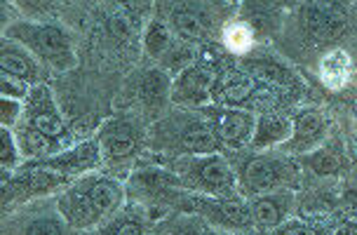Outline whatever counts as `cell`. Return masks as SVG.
<instances>
[{"mask_svg": "<svg viewBox=\"0 0 357 235\" xmlns=\"http://www.w3.org/2000/svg\"><path fill=\"white\" fill-rule=\"evenodd\" d=\"M172 33L167 29V24L160 22V19H153V22L146 26V33H144V47H146V54L153 56V59H165L167 52L172 50Z\"/></svg>", "mask_w": 357, "mask_h": 235, "instance_id": "cell-26", "label": "cell"}, {"mask_svg": "<svg viewBox=\"0 0 357 235\" xmlns=\"http://www.w3.org/2000/svg\"><path fill=\"white\" fill-rule=\"evenodd\" d=\"M334 235H357V224H355V221H350V224H343V226L336 228Z\"/></svg>", "mask_w": 357, "mask_h": 235, "instance_id": "cell-35", "label": "cell"}, {"mask_svg": "<svg viewBox=\"0 0 357 235\" xmlns=\"http://www.w3.org/2000/svg\"><path fill=\"white\" fill-rule=\"evenodd\" d=\"M123 200L125 188L120 181L104 174H85L56 198V207L68 226L87 231L113 217Z\"/></svg>", "mask_w": 357, "mask_h": 235, "instance_id": "cell-1", "label": "cell"}, {"mask_svg": "<svg viewBox=\"0 0 357 235\" xmlns=\"http://www.w3.org/2000/svg\"><path fill=\"white\" fill-rule=\"evenodd\" d=\"M193 209L209 226L223 228L226 233L250 231L254 226L252 209L238 198H209V195H195Z\"/></svg>", "mask_w": 357, "mask_h": 235, "instance_id": "cell-6", "label": "cell"}, {"mask_svg": "<svg viewBox=\"0 0 357 235\" xmlns=\"http://www.w3.org/2000/svg\"><path fill=\"white\" fill-rule=\"evenodd\" d=\"M341 162H343V158L339 151L324 149V146H320V149L312 151L308 156V167L315 169L317 174H339Z\"/></svg>", "mask_w": 357, "mask_h": 235, "instance_id": "cell-29", "label": "cell"}, {"mask_svg": "<svg viewBox=\"0 0 357 235\" xmlns=\"http://www.w3.org/2000/svg\"><path fill=\"white\" fill-rule=\"evenodd\" d=\"M66 219L56 202H33L10 219V235H66Z\"/></svg>", "mask_w": 357, "mask_h": 235, "instance_id": "cell-10", "label": "cell"}, {"mask_svg": "<svg viewBox=\"0 0 357 235\" xmlns=\"http://www.w3.org/2000/svg\"><path fill=\"white\" fill-rule=\"evenodd\" d=\"M97 142L101 149V160L120 162L137 153L142 146V135L130 120H108L99 130Z\"/></svg>", "mask_w": 357, "mask_h": 235, "instance_id": "cell-11", "label": "cell"}, {"mask_svg": "<svg viewBox=\"0 0 357 235\" xmlns=\"http://www.w3.org/2000/svg\"><path fill=\"white\" fill-rule=\"evenodd\" d=\"M101 160V149H99V142H85L80 144L78 149L68 151V153H61V156H54V158H47L50 165H54L59 172L63 174H80V172H87L92 169L94 165Z\"/></svg>", "mask_w": 357, "mask_h": 235, "instance_id": "cell-20", "label": "cell"}, {"mask_svg": "<svg viewBox=\"0 0 357 235\" xmlns=\"http://www.w3.org/2000/svg\"><path fill=\"white\" fill-rule=\"evenodd\" d=\"M153 139L174 153L186 156H214L219 153L221 142L214 127L207 120L193 116H176L160 120L153 130Z\"/></svg>", "mask_w": 357, "mask_h": 235, "instance_id": "cell-2", "label": "cell"}, {"mask_svg": "<svg viewBox=\"0 0 357 235\" xmlns=\"http://www.w3.org/2000/svg\"><path fill=\"white\" fill-rule=\"evenodd\" d=\"M200 113L214 127L216 137L228 149H240L245 144H252L257 120L254 113L242 109H226V106H202Z\"/></svg>", "mask_w": 357, "mask_h": 235, "instance_id": "cell-7", "label": "cell"}, {"mask_svg": "<svg viewBox=\"0 0 357 235\" xmlns=\"http://www.w3.org/2000/svg\"><path fill=\"white\" fill-rule=\"evenodd\" d=\"M0 92H3V99L26 101L29 92H31V85H29V82L15 78V75H10V73H3V75H0Z\"/></svg>", "mask_w": 357, "mask_h": 235, "instance_id": "cell-31", "label": "cell"}, {"mask_svg": "<svg viewBox=\"0 0 357 235\" xmlns=\"http://www.w3.org/2000/svg\"><path fill=\"white\" fill-rule=\"evenodd\" d=\"M195 59V54H193V50H190L186 43H181V45H172V50L167 52V56H165V61H167V66H172L174 71H186L188 66H193V61Z\"/></svg>", "mask_w": 357, "mask_h": 235, "instance_id": "cell-33", "label": "cell"}, {"mask_svg": "<svg viewBox=\"0 0 357 235\" xmlns=\"http://www.w3.org/2000/svg\"><path fill=\"white\" fill-rule=\"evenodd\" d=\"M350 71H353V61H350V54L341 47L329 50L320 59V78L327 90L346 87L350 80Z\"/></svg>", "mask_w": 357, "mask_h": 235, "instance_id": "cell-21", "label": "cell"}, {"mask_svg": "<svg viewBox=\"0 0 357 235\" xmlns=\"http://www.w3.org/2000/svg\"><path fill=\"white\" fill-rule=\"evenodd\" d=\"M355 142H357V137H355Z\"/></svg>", "mask_w": 357, "mask_h": 235, "instance_id": "cell-37", "label": "cell"}, {"mask_svg": "<svg viewBox=\"0 0 357 235\" xmlns=\"http://www.w3.org/2000/svg\"><path fill=\"white\" fill-rule=\"evenodd\" d=\"M68 181V176L59 172L54 165L45 162H31L26 167L17 169L15 179L10 181V193L19 195V200L33 198V195L50 193V190L63 186Z\"/></svg>", "mask_w": 357, "mask_h": 235, "instance_id": "cell-12", "label": "cell"}, {"mask_svg": "<svg viewBox=\"0 0 357 235\" xmlns=\"http://www.w3.org/2000/svg\"><path fill=\"white\" fill-rule=\"evenodd\" d=\"M221 40L228 52L233 54H247L254 47V29L247 22H228L223 26Z\"/></svg>", "mask_w": 357, "mask_h": 235, "instance_id": "cell-25", "label": "cell"}, {"mask_svg": "<svg viewBox=\"0 0 357 235\" xmlns=\"http://www.w3.org/2000/svg\"><path fill=\"white\" fill-rule=\"evenodd\" d=\"M303 26L315 40L329 43L343 33L346 15L339 5H308L303 10Z\"/></svg>", "mask_w": 357, "mask_h": 235, "instance_id": "cell-15", "label": "cell"}, {"mask_svg": "<svg viewBox=\"0 0 357 235\" xmlns=\"http://www.w3.org/2000/svg\"><path fill=\"white\" fill-rule=\"evenodd\" d=\"M92 235H146L144 233V214L139 212H127L120 214L118 219H113L111 224H106L101 231Z\"/></svg>", "mask_w": 357, "mask_h": 235, "instance_id": "cell-28", "label": "cell"}, {"mask_svg": "<svg viewBox=\"0 0 357 235\" xmlns=\"http://www.w3.org/2000/svg\"><path fill=\"white\" fill-rule=\"evenodd\" d=\"M247 71L252 73V78L259 82V85L266 87H275V90H289L294 85V73H289L280 61L266 59V56H257L247 63Z\"/></svg>", "mask_w": 357, "mask_h": 235, "instance_id": "cell-22", "label": "cell"}, {"mask_svg": "<svg viewBox=\"0 0 357 235\" xmlns=\"http://www.w3.org/2000/svg\"><path fill=\"white\" fill-rule=\"evenodd\" d=\"M291 205H294V195L287 190H275V193L259 195L252 200V219L259 228H278L284 221H289Z\"/></svg>", "mask_w": 357, "mask_h": 235, "instance_id": "cell-16", "label": "cell"}, {"mask_svg": "<svg viewBox=\"0 0 357 235\" xmlns=\"http://www.w3.org/2000/svg\"><path fill=\"white\" fill-rule=\"evenodd\" d=\"M172 29L178 38L188 43L195 40H205L207 38V22L200 12L190 10V8H181L172 12Z\"/></svg>", "mask_w": 357, "mask_h": 235, "instance_id": "cell-24", "label": "cell"}, {"mask_svg": "<svg viewBox=\"0 0 357 235\" xmlns=\"http://www.w3.org/2000/svg\"><path fill=\"white\" fill-rule=\"evenodd\" d=\"M327 118L317 109H305L294 118V135L284 144V149L294 156L312 153L324 144L327 139Z\"/></svg>", "mask_w": 357, "mask_h": 235, "instance_id": "cell-14", "label": "cell"}, {"mask_svg": "<svg viewBox=\"0 0 357 235\" xmlns=\"http://www.w3.org/2000/svg\"><path fill=\"white\" fill-rule=\"evenodd\" d=\"M24 118V104L22 101H12V99H3L0 101V123L8 130H15V127L22 123Z\"/></svg>", "mask_w": 357, "mask_h": 235, "instance_id": "cell-34", "label": "cell"}, {"mask_svg": "<svg viewBox=\"0 0 357 235\" xmlns=\"http://www.w3.org/2000/svg\"><path fill=\"white\" fill-rule=\"evenodd\" d=\"M294 135V120H287L278 113H264L257 120V130H254L252 146L257 151H268L275 146H284Z\"/></svg>", "mask_w": 357, "mask_h": 235, "instance_id": "cell-18", "label": "cell"}, {"mask_svg": "<svg viewBox=\"0 0 357 235\" xmlns=\"http://www.w3.org/2000/svg\"><path fill=\"white\" fill-rule=\"evenodd\" d=\"M0 142H3L0 144V165H3V172L17 169L22 151H19V146H17L15 132L8 130V127H3V130H0Z\"/></svg>", "mask_w": 357, "mask_h": 235, "instance_id": "cell-30", "label": "cell"}, {"mask_svg": "<svg viewBox=\"0 0 357 235\" xmlns=\"http://www.w3.org/2000/svg\"><path fill=\"white\" fill-rule=\"evenodd\" d=\"M0 66H3V73L15 75L29 85H38V80H40V63L36 61V56L24 45L8 40V38L0 50Z\"/></svg>", "mask_w": 357, "mask_h": 235, "instance_id": "cell-17", "label": "cell"}, {"mask_svg": "<svg viewBox=\"0 0 357 235\" xmlns=\"http://www.w3.org/2000/svg\"><path fill=\"white\" fill-rule=\"evenodd\" d=\"M259 82L252 78L250 71L245 68H226L219 73V78L214 82L212 90V104L214 106H226V109H238L245 101L257 97Z\"/></svg>", "mask_w": 357, "mask_h": 235, "instance_id": "cell-13", "label": "cell"}, {"mask_svg": "<svg viewBox=\"0 0 357 235\" xmlns=\"http://www.w3.org/2000/svg\"><path fill=\"white\" fill-rule=\"evenodd\" d=\"M31 127L40 130L43 135L61 139L66 135V120L59 113L54 104V97L50 92V87L45 85H33L29 92L26 101H24V118Z\"/></svg>", "mask_w": 357, "mask_h": 235, "instance_id": "cell-9", "label": "cell"}, {"mask_svg": "<svg viewBox=\"0 0 357 235\" xmlns=\"http://www.w3.org/2000/svg\"><path fill=\"white\" fill-rule=\"evenodd\" d=\"M12 132H15L19 151H22V156H26V158H38V160H40V158H54L61 151L59 139L43 135L40 130L31 127L26 120H22Z\"/></svg>", "mask_w": 357, "mask_h": 235, "instance_id": "cell-19", "label": "cell"}, {"mask_svg": "<svg viewBox=\"0 0 357 235\" xmlns=\"http://www.w3.org/2000/svg\"><path fill=\"white\" fill-rule=\"evenodd\" d=\"M216 78H219V73H216L214 66L195 61L186 71L176 73L174 82H172V101H174V104L202 109V106L212 101V90H214Z\"/></svg>", "mask_w": 357, "mask_h": 235, "instance_id": "cell-8", "label": "cell"}, {"mask_svg": "<svg viewBox=\"0 0 357 235\" xmlns=\"http://www.w3.org/2000/svg\"><path fill=\"white\" fill-rule=\"evenodd\" d=\"M296 167L291 160L282 156H252L242 162L238 176V190L247 198H259V195L275 193L287 181H294Z\"/></svg>", "mask_w": 357, "mask_h": 235, "instance_id": "cell-5", "label": "cell"}, {"mask_svg": "<svg viewBox=\"0 0 357 235\" xmlns=\"http://www.w3.org/2000/svg\"><path fill=\"white\" fill-rule=\"evenodd\" d=\"M178 183L209 198H231L238 190V176L219 153L186 156L178 160Z\"/></svg>", "mask_w": 357, "mask_h": 235, "instance_id": "cell-3", "label": "cell"}, {"mask_svg": "<svg viewBox=\"0 0 357 235\" xmlns=\"http://www.w3.org/2000/svg\"><path fill=\"white\" fill-rule=\"evenodd\" d=\"M158 235H212L209 224L195 214H183V217L167 219L158 228Z\"/></svg>", "mask_w": 357, "mask_h": 235, "instance_id": "cell-27", "label": "cell"}, {"mask_svg": "<svg viewBox=\"0 0 357 235\" xmlns=\"http://www.w3.org/2000/svg\"><path fill=\"white\" fill-rule=\"evenodd\" d=\"M5 38L24 45L31 54L40 56L45 63L61 71L75 63L71 38L66 36V31L52 24H15L5 31Z\"/></svg>", "mask_w": 357, "mask_h": 235, "instance_id": "cell-4", "label": "cell"}, {"mask_svg": "<svg viewBox=\"0 0 357 235\" xmlns=\"http://www.w3.org/2000/svg\"><path fill=\"white\" fill-rule=\"evenodd\" d=\"M221 235H240V233H221ZM245 235H252V233H245Z\"/></svg>", "mask_w": 357, "mask_h": 235, "instance_id": "cell-36", "label": "cell"}, {"mask_svg": "<svg viewBox=\"0 0 357 235\" xmlns=\"http://www.w3.org/2000/svg\"><path fill=\"white\" fill-rule=\"evenodd\" d=\"M139 97H142L144 106L151 111L165 109L167 101L172 99V82L167 78V73L160 71V68H153V71H146L142 78V90H139Z\"/></svg>", "mask_w": 357, "mask_h": 235, "instance_id": "cell-23", "label": "cell"}, {"mask_svg": "<svg viewBox=\"0 0 357 235\" xmlns=\"http://www.w3.org/2000/svg\"><path fill=\"white\" fill-rule=\"evenodd\" d=\"M273 235H334V231L329 228H322V226H315V224H303V221H284L282 226L273 228Z\"/></svg>", "mask_w": 357, "mask_h": 235, "instance_id": "cell-32", "label": "cell"}]
</instances>
